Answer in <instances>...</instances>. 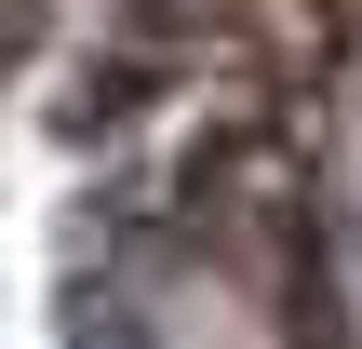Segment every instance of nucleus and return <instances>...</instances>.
I'll return each mask as SVG.
<instances>
[{"instance_id":"1","label":"nucleus","mask_w":362,"mask_h":349,"mask_svg":"<svg viewBox=\"0 0 362 349\" xmlns=\"http://www.w3.org/2000/svg\"><path fill=\"white\" fill-rule=\"evenodd\" d=\"M54 336L362 349V0H94Z\"/></svg>"},{"instance_id":"2","label":"nucleus","mask_w":362,"mask_h":349,"mask_svg":"<svg viewBox=\"0 0 362 349\" xmlns=\"http://www.w3.org/2000/svg\"><path fill=\"white\" fill-rule=\"evenodd\" d=\"M27 13H40V0H0V94H13V54H27Z\"/></svg>"}]
</instances>
